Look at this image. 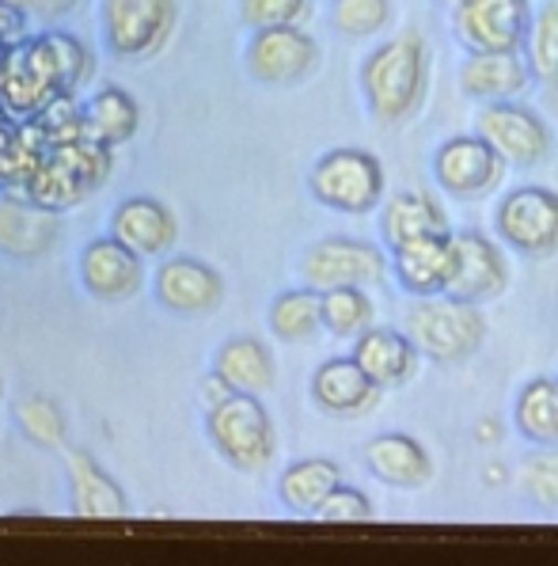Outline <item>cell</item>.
<instances>
[{"label": "cell", "mask_w": 558, "mask_h": 566, "mask_svg": "<svg viewBox=\"0 0 558 566\" xmlns=\"http://www.w3.org/2000/svg\"><path fill=\"white\" fill-rule=\"evenodd\" d=\"M57 243L54 209L23 198H0V255L42 259Z\"/></svg>", "instance_id": "21"}, {"label": "cell", "mask_w": 558, "mask_h": 566, "mask_svg": "<svg viewBox=\"0 0 558 566\" xmlns=\"http://www.w3.org/2000/svg\"><path fill=\"white\" fill-rule=\"evenodd\" d=\"M475 134L498 149L509 168H539L555 156V134L539 111L525 107L520 99L483 103L475 118Z\"/></svg>", "instance_id": "9"}, {"label": "cell", "mask_w": 558, "mask_h": 566, "mask_svg": "<svg viewBox=\"0 0 558 566\" xmlns=\"http://www.w3.org/2000/svg\"><path fill=\"white\" fill-rule=\"evenodd\" d=\"M372 517H377V510H372L369 494L357 491V486L338 483L312 521H324V525H365V521H372Z\"/></svg>", "instance_id": "36"}, {"label": "cell", "mask_w": 558, "mask_h": 566, "mask_svg": "<svg viewBox=\"0 0 558 566\" xmlns=\"http://www.w3.org/2000/svg\"><path fill=\"white\" fill-rule=\"evenodd\" d=\"M0 4L15 8V12H34V4H39V0H0Z\"/></svg>", "instance_id": "39"}, {"label": "cell", "mask_w": 558, "mask_h": 566, "mask_svg": "<svg viewBox=\"0 0 558 566\" xmlns=\"http://www.w3.org/2000/svg\"><path fill=\"white\" fill-rule=\"evenodd\" d=\"M76 4H81V0H39L31 15H42V20H57V15L73 12Z\"/></svg>", "instance_id": "38"}, {"label": "cell", "mask_w": 558, "mask_h": 566, "mask_svg": "<svg viewBox=\"0 0 558 566\" xmlns=\"http://www.w3.org/2000/svg\"><path fill=\"white\" fill-rule=\"evenodd\" d=\"M452 232L391 248V274H396L399 290L411 293V297H441L449 290L452 266H456V240H452Z\"/></svg>", "instance_id": "17"}, {"label": "cell", "mask_w": 558, "mask_h": 566, "mask_svg": "<svg viewBox=\"0 0 558 566\" xmlns=\"http://www.w3.org/2000/svg\"><path fill=\"white\" fill-rule=\"evenodd\" d=\"M141 126V111H137V99L122 88H103L95 92L81 111V129L88 142H99L107 149H118Z\"/></svg>", "instance_id": "26"}, {"label": "cell", "mask_w": 558, "mask_h": 566, "mask_svg": "<svg viewBox=\"0 0 558 566\" xmlns=\"http://www.w3.org/2000/svg\"><path fill=\"white\" fill-rule=\"evenodd\" d=\"M312 15V0H240V20L251 31L301 28Z\"/></svg>", "instance_id": "35"}, {"label": "cell", "mask_w": 558, "mask_h": 566, "mask_svg": "<svg viewBox=\"0 0 558 566\" xmlns=\"http://www.w3.org/2000/svg\"><path fill=\"white\" fill-rule=\"evenodd\" d=\"M156 301L176 316H209L224 301V282L202 259L176 255L156 270Z\"/></svg>", "instance_id": "16"}, {"label": "cell", "mask_w": 558, "mask_h": 566, "mask_svg": "<svg viewBox=\"0 0 558 566\" xmlns=\"http://www.w3.org/2000/svg\"><path fill=\"white\" fill-rule=\"evenodd\" d=\"M449 229V213L441 209L438 198L422 195V190H399L396 198H383L380 206V240L388 248H403L411 240L444 237Z\"/></svg>", "instance_id": "23"}, {"label": "cell", "mask_w": 558, "mask_h": 566, "mask_svg": "<svg viewBox=\"0 0 558 566\" xmlns=\"http://www.w3.org/2000/svg\"><path fill=\"white\" fill-rule=\"evenodd\" d=\"M229 396H235V388L229 385V380L221 377V373H209V377L202 380V399H206V411L209 407H217V403H224Z\"/></svg>", "instance_id": "37"}, {"label": "cell", "mask_w": 558, "mask_h": 566, "mask_svg": "<svg viewBox=\"0 0 558 566\" xmlns=\"http://www.w3.org/2000/svg\"><path fill=\"white\" fill-rule=\"evenodd\" d=\"M0 396H4V385H0Z\"/></svg>", "instance_id": "40"}, {"label": "cell", "mask_w": 558, "mask_h": 566, "mask_svg": "<svg viewBox=\"0 0 558 566\" xmlns=\"http://www.w3.org/2000/svg\"><path fill=\"white\" fill-rule=\"evenodd\" d=\"M308 190L319 206L346 217H365L383 206V164L365 149H330L312 164Z\"/></svg>", "instance_id": "4"}, {"label": "cell", "mask_w": 558, "mask_h": 566, "mask_svg": "<svg viewBox=\"0 0 558 566\" xmlns=\"http://www.w3.org/2000/svg\"><path fill=\"white\" fill-rule=\"evenodd\" d=\"M391 23V0H330V28L346 39H372Z\"/></svg>", "instance_id": "34"}, {"label": "cell", "mask_w": 558, "mask_h": 566, "mask_svg": "<svg viewBox=\"0 0 558 566\" xmlns=\"http://www.w3.org/2000/svg\"><path fill=\"white\" fill-rule=\"evenodd\" d=\"M377 308L372 297L365 293V285H335L324 290V331L335 338H357L372 327Z\"/></svg>", "instance_id": "30"}, {"label": "cell", "mask_w": 558, "mask_h": 566, "mask_svg": "<svg viewBox=\"0 0 558 566\" xmlns=\"http://www.w3.org/2000/svg\"><path fill=\"white\" fill-rule=\"evenodd\" d=\"M270 331L282 343H308L324 331V293L304 285V290H285L270 304Z\"/></svg>", "instance_id": "29"}, {"label": "cell", "mask_w": 558, "mask_h": 566, "mask_svg": "<svg viewBox=\"0 0 558 566\" xmlns=\"http://www.w3.org/2000/svg\"><path fill=\"white\" fill-rule=\"evenodd\" d=\"M365 464L372 479L396 491H418L433 479V457L411 433H380L365 446Z\"/></svg>", "instance_id": "22"}, {"label": "cell", "mask_w": 558, "mask_h": 566, "mask_svg": "<svg viewBox=\"0 0 558 566\" xmlns=\"http://www.w3.org/2000/svg\"><path fill=\"white\" fill-rule=\"evenodd\" d=\"M354 358L383 391H388V388L411 385L422 354H418L411 335H403V331H396V327L372 324L365 335L354 338Z\"/></svg>", "instance_id": "20"}, {"label": "cell", "mask_w": 558, "mask_h": 566, "mask_svg": "<svg viewBox=\"0 0 558 566\" xmlns=\"http://www.w3.org/2000/svg\"><path fill=\"white\" fill-rule=\"evenodd\" d=\"M430 92V50L418 31H403L396 39L372 46L361 61V95L369 115L380 126L411 122Z\"/></svg>", "instance_id": "1"}, {"label": "cell", "mask_w": 558, "mask_h": 566, "mask_svg": "<svg viewBox=\"0 0 558 566\" xmlns=\"http://www.w3.org/2000/svg\"><path fill=\"white\" fill-rule=\"evenodd\" d=\"M388 270V259L377 243L354 237H327L312 243L301 263V277L312 290H335V285H377Z\"/></svg>", "instance_id": "12"}, {"label": "cell", "mask_w": 558, "mask_h": 566, "mask_svg": "<svg viewBox=\"0 0 558 566\" xmlns=\"http://www.w3.org/2000/svg\"><path fill=\"white\" fill-rule=\"evenodd\" d=\"M179 20L176 0H103V39L118 57H152Z\"/></svg>", "instance_id": "10"}, {"label": "cell", "mask_w": 558, "mask_h": 566, "mask_svg": "<svg viewBox=\"0 0 558 566\" xmlns=\"http://www.w3.org/2000/svg\"><path fill=\"white\" fill-rule=\"evenodd\" d=\"M494 232L525 259L558 255V190L517 187L494 209Z\"/></svg>", "instance_id": "7"}, {"label": "cell", "mask_w": 558, "mask_h": 566, "mask_svg": "<svg viewBox=\"0 0 558 566\" xmlns=\"http://www.w3.org/2000/svg\"><path fill=\"white\" fill-rule=\"evenodd\" d=\"M343 483V468L327 457L293 460L277 479V499L282 506L296 513V517H316L319 506L330 499V491Z\"/></svg>", "instance_id": "25"}, {"label": "cell", "mask_w": 558, "mask_h": 566, "mask_svg": "<svg viewBox=\"0 0 558 566\" xmlns=\"http://www.w3.org/2000/svg\"><path fill=\"white\" fill-rule=\"evenodd\" d=\"M509 164L483 134H456L444 137L433 153V179L449 198L460 202H483L502 187Z\"/></svg>", "instance_id": "8"}, {"label": "cell", "mask_w": 558, "mask_h": 566, "mask_svg": "<svg viewBox=\"0 0 558 566\" xmlns=\"http://www.w3.org/2000/svg\"><path fill=\"white\" fill-rule=\"evenodd\" d=\"M319 69V46L301 28H263L248 42V73L270 88L304 84Z\"/></svg>", "instance_id": "11"}, {"label": "cell", "mask_w": 558, "mask_h": 566, "mask_svg": "<svg viewBox=\"0 0 558 566\" xmlns=\"http://www.w3.org/2000/svg\"><path fill=\"white\" fill-rule=\"evenodd\" d=\"M69 494H73V513L92 521L126 517V494L122 486L99 468V460L84 449H69Z\"/></svg>", "instance_id": "24"}, {"label": "cell", "mask_w": 558, "mask_h": 566, "mask_svg": "<svg viewBox=\"0 0 558 566\" xmlns=\"http://www.w3.org/2000/svg\"><path fill=\"white\" fill-rule=\"evenodd\" d=\"M513 426L528 446H558V377H531L517 391Z\"/></svg>", "instance_id": "28"}, {"label": "cell", "mask_w": 558, "mask_h": 566, "mask_svg": "<svg viewBox=\"0 0 558 566\" xmlns=\"http://www.w3.org/2000/svg\"><path fill=\"white\" fill-rule=\"evenodd\" d=\"M520 486L536 510L558 513V446H536L520 464Z\"/></svg>", "instance_id": "33"}, {"label": "cell", "mask_w": 558, "mask_h": 566, "mask_svg": "<svg viewBox=\"0 0 558 566\" xmlns=\"http://www.w3.org/2000/svg\"><path fill=\"white\" fill-rule=\"evenodd\" d=\"M110 237L122 240L141 259H156L176 248L179 224H176V213H171L160 198L134 195L118 202L115 217H110Z\"/></svg>", "instance_id": "18"}, {"label": "cell", "mask_w": 558, "mask_h": 566, "mask_svg": "<svg viewBox=\"0 0 558 566\" xmlns=\"http://www.w3.org/2000/svg\"><path fill=\"white\" fill-rule=\"evenodd\" d=\"M206 430L213 449L235 468V472H266L277 457V433L259 396L235 391L224 403L206 411Z\"/></svg>", "instance_id": "3"}, {"label": "cell", "mask_w": 558, "mask_h": 566, "mask_svg": "<svg viewBox=\"0 0 558 566\" xmlns=\"http://www.w3.org/2000/svg\"><path fill=\"white\" fill-rule=\"evenodd\" d=\"M380 385L357 365V358H327L312 373V403L327 418H365L377 411Z\"/></svg>", "instance_id": "15"}, {"label": "cell", "mask_w": 558, "mask_h": 566, "mask_svg": "<svg viewBox=\"0 0 558 566\" xmlns=\"http://www.w3.org/2000/svg\"><path fill=\"white\" fill-rule=\"evenodd\" d=\"M525 54L531 61L536 81L558 84V0H544V4L536 8Z\"/></svg>", "instance_id": "31"}, {"label": "cell", "mask_w": 558, "mask_h": 566, "mask_svg": "<svg viewBox=\"0 0 558 566\" xmlns=\"http://www.w3.org/2000/svg\"><path fill=\"white\" fill-rule=\"evenodd\" d=\"M107 168H110L107 145L88 142V137H73V142L50 145L46 160L39 164V171L31 176L23 195L57 213V209L76 206L88 190L99 187Z\"/></svg>", "instance_id": "5"}, {"label": "cell", "mask_w": 558, "mask_h": 566, "mask_svg": "<svg viewBox=\"0 0 558 566\" xmlns=\"http://www.w3.org/2000/svg\"><path fill=\"white\" fill-rule=\"evenodd\" d=\"M531 20V0H456L452 34L464 54H509L528 46Z\"/></svg>", "instance_id": "6"}, {"label": "cell", "mask_w": 558, "mask_h": 566, "mask_svg": "<svg viewBox=\"0 0 558 566\" xmlns=\"http://www.w3.org/2000/svg\"><path fill=\"white\" fill-rule=\"evenodd\" d=\"M452 240H456V266H452L444 293L467 304L498 301L509 290V263H505L498 243L475 229L452 232Z\"/></svg>", "instance_id": "13"}, {"label": "cell", "mask_w": 558, "mask_h": 566, "mask_svg": "<svg viewBox=\"0 0 558 566\" xmlns=\"http://www.w3.org/2000/svg\"><path fill=\"white\" fill-rule=\"evenodd\" d=\"M536 73L525 50H509V54H467L460 65V92L475 103H502L520 99Z\"/></svg>", "instance_id": "19"}, {"label": "cell", "mask_w": 558, "mask_h": 566, "mask_svg": "<svg viewBox=\"0 0 558 566\" xmlns=\"http://www.w3.org/2000/svg\"><path fill=\"white\" fill-rule=\"evenodd\" d=\"M15 422H20L23 438L34 441L39 449H61L65 446L69 422L61 415V407L50 396H28L15 407Z\"/></svg>", "instance_id": "32"}, {"label": "cell", "mask_w": 558, "mask_h": 566, "mask_svg": "<svg viewBox=\"0 0 558 566\" xmlns=\"http://www.w3.org/2000/svg\"><path fill=\"white\" fill-rule=\"evenodd\" d=\"M483 304L456 301L449 293L441 297H414L407 312V335L414 338L418 354L438 365H460L475 358L486 343V316Z\"/></svg>", "instance_id": "2"}, {"label": "cell", "mask_w": 558, "mask_h": 566, "mask_svg": "<svg viewBox=\"0 0 558 566\" xmlns=\"http://www.w3.org/2000/svg\"><path fill=\"white\" fill-rule=\"evenodd\" d=\"M81 282L95 301L122 304V301L137 297L145 285L141 255L129 251L126 243L115 237L92 240L81 255Z\"/></svg>", "instance_id": "14"}, {"label": "cell", "mask_w": 558, "mask_h": 566, "mask_svg": "<svg viewBox=\"0 0 558 566\" xmlns=\"http://www.w3.org/2000/svg\"><path fill=\"white\" fill-rule=\"evenodd\" d=\"M213 369L221 373L235 391H248V396H263V391L274 388V380H277L274 354L251 335L229 338V343L217 350Z\"/></svg>", "instance_id": "27"}]
</instances>
